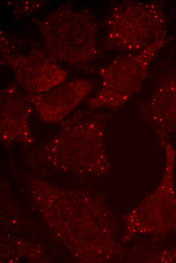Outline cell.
<instances>
[{
    "mask_svg": "<svg viewBox=\"0 0 176 263\" xmlns=\"http://www.w3.org/2000/svg\"><path fill=\"white\" fill-rule=\"evenodd\" d=\"M165 42H156L141 51L118 57L102 68L100 90L89 99V106L95 109L116 108L123 105L140 89L152 60Z\"/></svg>",
    "mask_w": 176,
    "mask_h": 263,
    "instance_id": "obj_3",
    "label": "cell"
},
{
    "mask_svg": "<svg viewBox=\"0 0 176 263\" xmlns=\"http://www.w3.org/2000/svg\"><path fill=\"white\" fill-rule=\"evenodd\" d=\"M160 41H166V29L159 3L129 2L114 8L108 20L107 47L135 53Z\"/></svg>",
    "mask_w": 176,
    "mask_h": 263,
    "instance_id": "obj_2",
    "label": "cell"
},
{
    "mask_svg": "<svg viewBox=\"0 0 176 263\" xmlns=\"http://www.w3.org/2000/svg\"><path fill=\"white\" fill-rule=\"evenodd\" d=\"M2 56V62L12 68L15 81L27 94L46 92L65 82L67 72L46 52L34 49L26 55L12 51Z\"/></svg>",
    "mask_w": 176,
    "mask_h": 263,
    "instance_id": "obj_4",
    "label": "cell"
},
{
    "mask_svg": "<svg viewBox=\"0 0 176 263\" xmlns=\"http://www.w3.org/2000/svg\"><path fill=\"white\" fill-rule=\"evenodd\" d=\"M33 107L14 85L1 91V140L6 144L32 143L34 139L30 126Z\"/></svg>",
    "mask_w": 176,
    "mask_h": 263,
    "instance_id": "obj_6",
    "label": "cell"
},
{
    "mask_svg": "<svg viewBox=\"0 0 176 263\" xmlns=\"http://www.w3.org/2000/svg\"><path fill=\"white\" fill-rule=\"evenodd\" d=\"M94 86L91 80L77 79L43 93L26 94V98L43 122H61L93 92Z\"/></svg>",
    "mask_w": 176,
    "mask_h": 263,
    "instance_id": "obj_5",
    "label": "cell"
},
{
    "mask_svg": "<svg viewBox=\"0 0 176 263\" xmlns=\"http://www.w3.org/2000/svg\"><path fill=\"white\" fill-rule=\"evenodd\" d=\"M143 108L144 115L157 125L176 120V72L161 80Z\"/></svg>",
    "mask_w": 176,
    "mask_h": 263,
    "instance_id": "obj_7",
    "label": "cell"
},
{
    "mask_svg": "<svg viewBox=\"0 0 176 263\" xmlns=\"http://www.w3.org/2000/svg\"><path fill=\"white\" fill-rule=\"evenodd\" d=\"M38 27L46 51L55 61L83 66L100 54L97 23L87 11L63 5L40 21Z\"/></svg>",
    "mask_w": 176,
    "mask_h": 263,
    "instance_id": "obj_1",
    "label": "cell"
}]
</instances>
